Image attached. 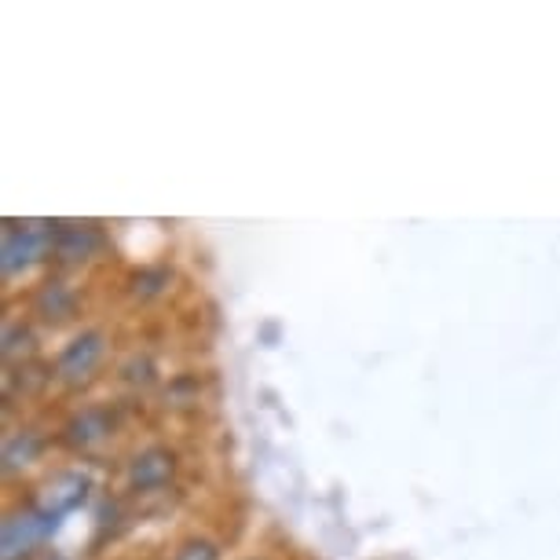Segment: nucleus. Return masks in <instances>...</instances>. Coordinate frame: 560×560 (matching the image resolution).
Instances as JSON below:
<instances>
[]
</instances>
